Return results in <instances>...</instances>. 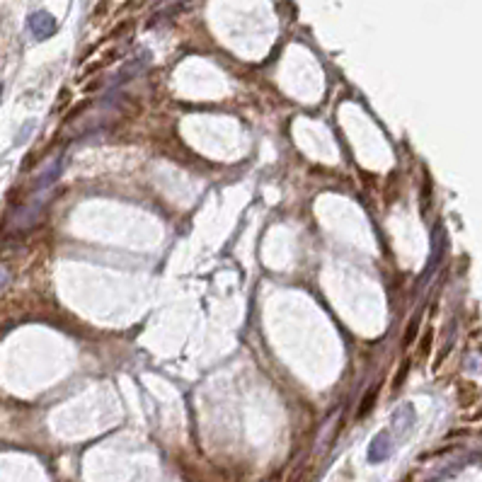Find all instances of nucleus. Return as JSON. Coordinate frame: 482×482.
Here are the masks:
<instances>
[{
    "mask_svg": "<svg viewBox=\"0 0 482 482\" xmlns=\"http://www.w3.org/2000/svg\"><path fill=\"white\" fill-rule=\"evenodd\" d=\"M417 425V412H415V405L412 402H402L395 412L390 415V427H388V432H390V437L395 444L400 441H405L412 434V429Z\"/></svg>",
    "mask_w": 482,
    "mask_h": 482,
    "instance_id": "obj_1",
    "label": "nucleus"
},
{
    "mask_svg": "<svg viewBox=\"0 0 482 482\" xmlns=\"http://www.w3.org/2000/svg\"><path fill=\"white\" fill-rule=\"evenodd\" d=\"M444 252H446V233H444V226L437 223L432 231V252H429V262L425 267V272H422V279H420V286H425L429 279H432V274L437 272V267L444 260Z\"/></svg>",
    "mask_w": 482,
    "mask_h": 482,
    "instance_id": "obj_2",
    "label": "nucleus"
},
{
    "mask_svg": "<svg viewBox=\"0 0 482 482\" xmlns=\"http://www.w3.org/2000/svg\"><path fill=\"white\" fill-rule=\"evenodd\" d=\"M27 25H29V32L34 34V39H49L58 32L56 17L51 13H46V10H39V13L29 15Z\"/></svg>",
    "mask_w": 482,
    "mask_h": 482,
    "instance_id": "obj_3",
    "label": "nucleus"
},
{
    "mask_svg": "<svg viewBox=\"0 0 482 482\" xmlns=\"http://www.w3.org/2000/svg\"><path fill=\"white\" fill-rule=\"evenodd\" d=\"M393 449H395V441H393L390 432H378L376 437L371 439V444H368V463H373V466H378V463L388 461V458L393 456Z\"/></svg>",
    "mask_w": 482,
    "mask_h": 482,
    "instance_id": "obj_4",
    "label": "nucleus"
},
{
    "mask_svg": "<svg viewBox=\"0 0 482 482\" xmlns=\"http://www.w3.org/2000/svg\"><path fill=\"white\" fill-rule=\"evenodd\" d=\"M61 172H63V158H58V160L51 163L49 168H44V172L39 175L37 182H34V190L37 192L49 190L51 185H56V180H61Z\"/></svg>",
    "mask_w": 482,
    "mask_h": 482,
    "instance_id": "obj_5",
    "label": "nucleus"
},
{
    "mask_svg": "<svg viewBox=\"0 0 482 482\" xmlns=\"http://www.w3.org/2000/svg\"><path fill=\"white\" fill-rule=\"evenodd\" d=\"M8 284V272H5L3 267H0V291H3V286Z\"/></svg>",
    "mask_w": 482,
    "mask_h": 482,
    "instance_id": "obj_6",
    "label": "nucleus"
}]
</instances>
